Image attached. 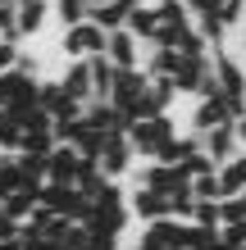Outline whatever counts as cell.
Returning <instances> with one entry per match:
<instances>
[{"label":"cell","mask_w":246,"mask_h":250,"mask_svg":"<svg viewBox=\"0 0 246 250\" xmlns=\"http://www.w3.org/2000/svg\"><path fill=\"white\" fill-rule=\"evenodd\" d=\"M210 250H224V246H210Z\"/></svg>","instance_id":"obj_38"},{"label":"cell","mask_w":246,"mask_h":250,"mask_svg":"<svg viewBox=\"0 0 246 250\" xmlns=\"http://www.w3.org/2000/svg\"><path fill=\"white\" fill-rule=\"evenodd\" d=\"M0 155H5V150H0Z\"/></svg>","instance_id":"obj_41"},{"label":"cell","mask_w":246,"mask_h":250,"mask_svg":"<svg viewBox=\"0 0 246 250\" xmlns=\"http://www.w3.org/2000/svg\"><path fill=\"white\" fill-rule=\"evenodd\" d=\"M233 123V114H228V105H224V96L219 100H196V114H192V127L205 137V132H214V127H228Z\"/></svg>","instance_id":"obj_8"},{"label":"cell","mask_w":246,"mask_h":250,"mask_svg":"<svg viewBox=\"0 0 246 250\" xmlns=\"http://www.w3.org/2000/svg\"><path fill=\"white\" fill-rule=\"evenodd\" d=\"M105 55H110V64H114V68H137V37L128 32V27L110 32V46H105Z\"/></svg>","instance_id":"obj_13"},{"label":"cell","mask_w":246,"mask_h":250,"mask_svg":"<svg viewBox=\"0 0 246 250\" xmlns=\"http://www.w3.org/2000/svg\"><path fill=\"white\" fill-rule=\"evenodd\" d=\"M19 168H23V187H46L50 182V155H23L19 150Z\"/></svg>","instance_id":"obj_17"},{"label":"cell","mask_w":246,"mask_h":250,"mask_svg":"<svg viewBox=\"0 0 246 250\" xmlns=\"http://www.w3.org/2000/svg\"><path fill=\"white\" fill-rule=\"evenodd\" d=\"M55 146V132H23V155H50Z\"/></svg>","instance_id":"obj_25"},{"label":"cell","mask_w":246,"mask_h":250,"mask_svg":"<svg viewBox=\"0 0 246 250\" xmlns=\"http://www.w3.org/2000/svg\"><path fill=\"white\" fill-rule=\"evenodd\" d=\"M5 5H23V0H5Z\"/></svg>","instance_id":"obj_35"},{"label":"cell","mask_w":246,"mask_h":250,"mask_svg":"<svg viewBox=\"0 0 246 250\" xmlns=\"http://www.w3.org/2000/svg\"><path fill=\"white\" fill-rule=\"evenodd\" d=\"M233 127H237V141H242V146H246V119H237V123H233Z\"/></svg>","instance_id":"obj_33"},{"label":"cell","mask_w":246,"mask_h":250,"mask_svg":"<svg viewBox=\"0 0 246 250\" xmlns=\"http://www.w3.org/2000/svg\"><path fill=\"white\" fill-rule=\"evenodd\" d=\"M78 250H119V232H105V228H87V241Z\"/></svg>","instance_id":"obj_26"},{"label":"cell","mask_w":246,"mask_h":250,"mask_svg":"<svg viewBox=\"0 0 246 250\" xmlns=\"http://www.w3.org/2000/svg\"><path fill=\"white\" fill-rule=\"evenodd\" d=\"M242 218H246L242 196H228V200H224V228H228V223H242Z\"/></svg>","instance_id":"obj_31"},{"label":"cell","mask_w":246,"mask_h":250,"mask_svg":"<svg viewBox=\"0 0 246 250\" xmlns=\"http://www.w3.org/2000/svg\"><path fill=\"white\" fill-rule=\"evenodd\" d=\"M169 137H173L169 114H160V119H137V123H133V132H128L133 150H137V155H151V159H155V150H160Z\"/></svg>","instance_id":"obj_3"},{"label":"cell","mask_w":246,"mask_h":250,"mask_svg":"<svg viewBox=\"0 0 246 250\" xmlns=\"http://www.w3.org/2000/svg\"><path fill=\"white\" fill-rule=\"evenodd\" d=\"M219 182H224V196H242L246 191V150L219 168Z\"/></svg>","instance_id":"obj_18"},{"label":"cell","mask_w":246,"mask_h":250,"mask_svg":"<svg viewBox=\"0 0 246 250\" xmlns=\"http://www.w3.org/2000/svg\"><path fill=\"white\" fill-rule=\"evenodd\" d=\"M192 191H196V200H228V196H224L219 173H205V178H196V182H192Z\"/></svg>","instance_id":"obj_27"},{"label":"cell","mask_w":246,"mask_h":250,"mask_svg":"<svg viewBox=\"0 0 246 250\" xmlns=\"http://www.w3.org/2000/svg\"><path fill=\"white\" fill-rule=\"evenodd\" d=\"M91 5H96V0H60V23L64 27L87 23V19H91Z\"/></svg>","instance_id":"obj_24"},{"label":"cell","mask_w":246,"mask_h":250,"mask_svg":"<svg viewBox=\"0 0 246 250\" xmlns=\"http://www.w3.org/2000/svg\"><path fill=\"white\" fill-rule=\"evenodd\" d=\"M178 237H182L178 218H155V223H146V232H141V241H155L160 250H178Z\"/></svg>","instance_id":"obj_15"},{"label":"cell","mask_w":246,"mask_h":250,"mask_svg":"<svg viewBox=\"0 0 246 250\" xmlns=\"http://www.w3.org/2000/svg\"><path fill=\"white\" fill-rule=\"evenodd\" d=\"M46 23V0H23L19 5V37H32Z\"/></svg>","instance_id":"obj_21"},{"label":"cell","mask_w":246,"mask_h":250,"mask_svg":"<svg viewBox=\"0 0 246 250\" xmlns=\"http://www.w3.org/2000/svg\"><path fill=\"white\" fill-rule=\"evenodd\" d=\"M210 246H219V228H210V223H182L178 250H210Z\"/></svg>","instance_id":"obj_16"},{"label":"cell","mask_w":246,"mask_h":250,"mask_svg":"<svg viewBox=\"0 0 246 250\" xmlns=\"http://www.w3.org/2000/svg\"><path fill=\"white\" fill-rule=\"evenodd\" d=\"M23 187V168H19V155H0V200L5 196H14V191Z\"/></svg>","instance_id":"obj_19"},{"label":"cell","mask_w":246,"mask_h":250,"mask_svg":"<svg viewBox=\"0 0 246 250\" xmlns=\"http://www.w3.org/2000/svg\"><path fill=\"white\" fill-rule=\"evenodd\" d=\"M128 159H133V141H128V137H110L105 141V155H100L105 178H123V173H128Z\"/></svg>","instance_id":"obj_11"},{"label":"cell","mask_w":246,"mask_h":250,"mask_svg":"<svg viewBox=\"0 0 246 250\" xmlns=\"http://www.w3.org/2000/svg\"><path fill=\"white\" fill-rule=\"evenodd\" d=\"M73 196H78V187H60V182H46V187H41V205L55 209V214H68Z\"/></svg>","instance_id":"obj_22"},{"label":"cell","mask_w":246,"mask_h":250,"mask_svg":"<svg viewBox=\"0 0 246 250\" xmlns=\"http://www.w3.org/2000/svg\"><path fill=\"white\" fill-rule=\"evenodd\" d=\"M133 214L141 218V223H155V218H173V200L160 196V191L151 187H137L133 191Z\"/></svg>","instance_id":"obj_7"},{"label":"cell","mask_w":246,"mask_h":250,"mask_svg":"<svg viewBox=\"0 0 246 250\" xmlns=\"http://www.w3.org/2000/svg\"><path fill=\"white\" fill-rule=\"evenodd\" d=\"M182 168L192 173V178H205V173H219V164H214V159L205 155V146H201V150H192V155H187V159H182Z\"/></svg>","instance_id":"obj_28"},{"label":"cell","mask_w":246,"mask_h":250,"mask_svg":"<svg viewBox=\"0 0 246 250\" xmlns=\"http://www.w3.org/2000/svg\"><path fill=\"white\" fill-rule=\"evenodd\" d=\"M0 5H5V0H0Z\"/></svg>","instance_id":"obj_40"},{"label":"cell","mask_w":246,"mask_h":250,"mask_svg":"<svg viewBox=\"0 0 246 250\" xmlns=\"http://www.w3.org/2000/svg\"><path fill=\"white\" fill-rule=\"evenodd\" d=\"M160 9H146V5H137L133 14H128V32H133L137 41H151L155 46V37H160Z\"/></svg>","instance_id":"obj_14"},{"label":"cell","mask_w":246,"mask_h":250,"mask_svg":"<svg viewBox=\"0 0 246 250\" xmlns=\"http://www.w3.org/2000/svg\"><path fill=\"white\" fill-rule=\"evenodd\" d=\"M64 91L68 96H73V100H82V105H91V100H96V78H91V60H73V64H68L64 68Z\"/></svg>","instance_id":"obj_5"},{"label":"cell","mask_w":246,"mask_h":250,"mask_svg":"<svg viewBox=\"0 0 246 250\" xmlns=\"http://www.w3.org/2000/svg\"><path fill=\"white\" fill-rule=\"evenodd\" d=\"M242 205H246V191H242Z\"/></svg>","instance_id":"obj_37"},{"label":"cell","mask_w":246,"mask_h":250,"mask_svg":"<svg viewBox=\"0 0 246 250\" xmlns=\"http://www.w3.org/2000/svg\"><path fill=\"white\" fill-rule=\"evenodd\" d=\"M242 46H246V27H242Z\"/></svg>","instance_id":"obj_36"},{"label":"cell","mask_w":246,"mask_h":250,"mask_svg":"<svg viewBox=\"0 0 246 250\" xmlns=\"http://www.w3.org/2000/svg\"><path fill=\"white\" fill-rule=\"evenodd\" d=\"M0 250H23V237H14V241H0Z\"/></svg>","instance_id":"obj_32"},{"label":"cell","mask_w":246,"mask_h":250,"mask_svg":"<svg viewBox=\"0 0 246 250\" xmlns=\"http://www.w3.org/2000/svg\"><path fill=\"white\" fill-rule=\"evenodd\" d=\"M151 91V73L146 68H119V78H114V91H110V105L123 109L128 119H137V105L141 96Z\"/></svg>","instance_id":"obj_1"},{"label":"cell","mask_w":246,"mask_h":250,"mask_svg":"<svg viewBox=\"0 0 246 250\" xmlns=\"http://www.w3.org/2000/svg\"><path fill=\"white\" fill-rule=\"evenodd\" d=\"M242 68H246V60H242Z\"/></svg>","instance_id":"obj_39"},{"label":"cell","mask_w":246,"mask_h":250,"mask_svg":"<svg viewBox=\"0 0 246 250\" xmlns=\"http://www.w3.org/2000/svg\"><path fill=\"white\" fill-rule=\"evenodd\" d=\"M128 14H133L128 0H96L91 5V23L105 27V32H119V27H128Z\"/></svg>","instance_id":"obj_10"},{"label":"cell","mask_w":246,"mask_h":250,"mask_svg":"<svg viewBox=\"0 0 246 250\" xmlns=\"http://www.w3.org/2000/svg\"><path fill=\"white\" fill-rule=\"evenodd\" d=\"M105 46H110V32H105V27H96L91 19L64 32V55H68V60H91V55H105Z\"/></svg>","instance_id":"obj_2"},{"label":"cell","mask_w":246,"mask_h":250,"mask_svg":"<svg viewBox=\"0 0 246 250\" xmlns=\"http://www.w3.org/2000/svg\"><path fill=\"white\" fill-rule=\"evenodd\" d=\"M0 150H9V155L23 150V123L9 109H0Z\"/></svg>","instance_id":"obj_20"},{"label":"cell","mask_w":246,"mask_h":250,"mask_svg":"<svg viewBox=\"0 0 246 250\" xmlns=\"http://www.w3.org/2000/svg\"><path fill=\"white\" fill-rule=\"evenodd\" d=\"M201 146H205V155H210L219 168L228 164V159H237V155H242V141H237V127H233V123L205 132V137H201Z\"/></svg>","instance_id":"obj_4"},{"label":"cell","mask_w":246,"mask_h":250,"mask_svg":"<svg viewBox=\"0 0 246 250\" xmlns=\"http://www.w3.org/2000/svg\"><path fill=\"white\" fill-rule=\"evenodd\" d=\"M133 250H160V246H155V241H137Z\"/></svg>","instance_id":"obj_34"},{"label":"cell","mask_w":246,"mask_h":250,"mask_svg":"<svg viewBox=\"0 0 246 250\" xmlns=\"http://www.w3.org/2000/svg\"><path fill=\"white\" fill-rule=\"evenodd\" d=\"M210 64H214V73H219V82H224V96H246V68H242V60H233L224 46L210 55Z\"/></svg>","instance_id":"obj_6"},{"label":"cell","mask_w":246,"mask_h":250,"mask_svg":"<svg viewBox=\"0 0 246 250\" xmlns=\"http://www.w3.org/2000/svg\"><path fill=\"white\" fill-rule=\"evenodd\" d=\"M19 60H23V55H19V46H14V41H5V37H0V73H9V68H19Z\"/></svg>","instance_id":"obj_30"},{"label":"cell","mask_w":246,"mask_h":250,"mask_svg":"<svg viewBox=\"0 0 246 250\" xmlns=\"http://www.w3.org/2000/svg\"><path fill=\"white\" fill-rule=\"evenodd\" d=\"M37 205H41V187H19L14 196L0 200V214H9V218H19V223H27Z\"/></svg>","instance_id":"obj_12"},{"label":"cell","mask_w":246,"mask_h":250,"mask_svg":"<svg viewBox=\"0 0 246 250\" xmlns=\"http://www.w3.org/2000/svg\"><path fill=\"white\" fill-rule=\"evenodd\" d=\"M182 68V50H155L151 55V78H173V73Z\"/></svg>","instance_id":"obj_23"},{"label":"cell","mask_w":246,"mask_h":250,"mask_svg":"<svg viewBox=\"0 0 246 250\" xmlns=\"http://www.w3.org/2000/svg\"><path fill=\"white\" fill-rule=\"evenodd\" d=\"M219 23L224 27H242V14H246V0H219Z\"/></svg>","instance_id":"obj_29"},{"label":"cell","mask_w":246,"mask_h":250,"mask_svg":"<svg viewBox=\"0 0 246 250\" xmlns=\"http://www.w3.org/2000/svg\"><path fill=\"white\" fill-rule=\"evenodd\" d=\"M78 164H82V155L73 150V146H55V150H50V182L73 187L78 182Z\"/></svg>","instance_id":"obj_9"}]
</instances>
